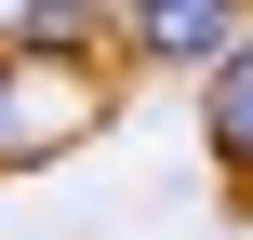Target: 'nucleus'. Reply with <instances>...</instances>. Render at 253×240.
<instances>
[{
    "mask_svg": "<svg viewBox=\"0 0 253 240\" xmlns=\"http://www.w3.org/2000/svg\"><path fill=\"white\" fill-rule=\"evenodd\" d=\"M200 147H213V174L240 187V214H253V40L200 80Z\"/></svg>",
    "mask_w": 253,
    "mask_h": 240,
    "instance_id": "obj_2",
    "label": "nucleus"
},
{
    "mask_svg": "<svg viewBox=\"0 0 253 240\" xmlns=\"http://www.w3.org/2000/svg\"><path fill=\"white\" fill-rule=\"evenodd\" d=\"M0 134H13V53H0Z\"/></svg>",
    "mask_w": 253,
    "mask_h": 240,
    "instance_id": "obj_4",
    "label": "nucleus"
},
{
    "mask_svg": "<svg viewBox=\"0 0 253 240\" xmlns=\"http://www.w3.org/2000/svg\"><path fill=\"white\" fill-rule=\"evenodd\" d=\"M120 40H133L147 67H200V80H213V67L253 40V13H200V0H160V13H120Z\"/></svg>",
    "mask_w": 253,
    "mask_h": 240,
    "instance_id": "obj_1",
    "label": "nucleus"
},
{
    "mask_svg": "<svg viewBox=\"0 0 253 240\" xmlns=\"http://www.w3.org/2000/svg\"><path fill=\"white\" fill-rule=\"evenodd\" d=\"M0 40H13V53H93V40H107V13H80V0H27Z\"/></svg>",
    "mask_w": 253,
    "mask_h": 240,
    "instance_id": "obj_3",
    "label": "nucleus"
}]
</instances>
